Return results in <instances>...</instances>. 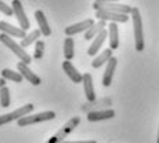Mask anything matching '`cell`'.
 I'll use <instances>...</instances> for the list:
<instances>
[{"label":"cell","mask_w":159,"mask_h":143,"mask_svg":"<svg viewBox=\"0 0 159 143\" xmlns=\"http://www.w3.org/2000/svg\"><path fill=\"white\" fill-rule=\"evenodd\" d=\"M131 21H133V30H134V45L136 50L141 53L145 48L144 43V32H143V19H141V14L140 10L137 7L131 8Z\"/></svg>","instance_id":"1"},{"label":"cell","mask_w":159,"mask_h":143,"mask_svg":"<svg viewBox=\"0 0 159 143\" xmlns=\"http://www.w3.org/2000/svg\"><path fill=\"white\" fill-rule=\"evenodd\" d=\"M0 43L4 44L7 48H10L11 51L20 58L21 62L26 63V65H29L30 62H32V57L29 55V54L25 53V50H24V47L21 44L15 43L14 39H11V36L6 35V33H0Z\"/></svg>","instance_id":"2"},{"label":"cell","mask_w":159,"mask_h":143,"mask_svg":"<svg viewBox=\"0 0 159 143\" xmlns=\"http://www.w3.org/2000/svg\"><path fill=\"white\" fill-rule=\"evenodd\" d=\"M56 118V113L54 111H43V113H38V114H28L25 117L18 120V127H26L30 124H38V123H43V121H50Z\"/></svg>","instance_id":"3"},{"label":"cell","mask_w":159,"mask_h":143,"mask_svg":"<svg viewBox=\"0 0 159 143\" xmlns=\"http://www.w3.org/2000/svg\"><path fill=\"white\" fill-rule=\"evenodd\" d=\"M32 110H33V105L32 103H28V105L21 106L20 109L11 111V113L0 116V127L6 125V124L11 123V121H15V120L18 121L20 118H22V117H25V116H28L29 113H32Z\"/></svg>","instance_id":"4"},{"label":"cell","mask_w":159,"mask_h":143,"mask_svg":"<svg viewBox=\"0 0 159 143\" xmlns=\"http://www.w3.org/2000/svg\"><path fill=\"white\" fill-rule=\"evenodd\" d=\"M80 124V118L79 117H73V118H71V120L68 121V123L65 124V125L62 127L58 132L56 133V135H53L51 136L48 141H50L51 143H62L64 141H65V138L69 135V133L72 132L73 129L76 128V127Z\"/></svg>","instance_id":"5"},{"label":"cell","mask_w":159,"mask_h":143,"mask_svg":"<svg viewBox=\"0 0 159 143\" xmlns=\"http://www.w3.org/2000/svg\"><path fill=\"white\" fill-rule=\"evenodd\" d=\"M93 7H94L96 11L104 10V11H111V13L126 14V15H129L131 13V8H133L127 4H118V3H100V2H94Z\"/></svg>","instance_id":"6"},{"label":"cell","mask_w":159,"mask_h":143,"mask_svg":"<svg viewBox=\"0 0 159 143\" xmlns=\"http://www.w3.org/2000/svg\"><path fill=\"white\" fill-rule=\"evenodd\" d=\"M11 7H13V11H14V15L17 17L18 22H20V26L22 29H29L30 28V22L29 19L26 18L25 15V11H24V7H22V3L21 0H13L11 3Z\"/></svg>","instance_id":"7"},{"label":"cell","mask_w":159,"mask_h":143,"mask_svg":"<svg viewBox=\"0 0 159 143\" xmlns=\"http://www.w3.org/2000/svg\"><path fill=\"white\" fill-rule=\"evenodd\" d=\"M96 17L101 21H109V22H127L129 21V15L126 14H118V13H111V11H104V10H100V11H96Z\"/></svg>","instance_id":"8"},{"label":"cell","mask_w":159,"mask_h":143,"mask_svg":"<svg viewBox=\"0 0 159 143\" xmlns=\"http://www.w3.org/2000/svg\"><path fill=\"white\" fill-rule=\"evenodd\" d=\"M93 25H94V21L91 19V18H89V19H84V21H82V22L73 23V25L65 28V35L73 36V35H78V33H82V32H87Z\"/></svg>","instance_id":"9"},{"label":"cell","mask_w":159,"mask_h":143,"mask_svg":"<svg viewBox=\"0 0 159 143\" xmlns=\"http://www.w3.org/2000/svg\"><path fill=\"white\" fill-rule=\"evenodd\" d=\"M107 37H108V30L104 29L100 35H97L96 37L93 39V43L90 44V47H89V50H87V55L96 57L97 54H98V51L101 50V47H102V44H104V41H105Z\"/></svg>","instance_id":"10"},{"label":"cell","mask_w":159,"mask_h":143,"mask_svg":"<svg viewBox=\"0 0 159 143\" xmlns=\"http://www.w3.org/2000/svg\"><path fill=\"white\" fill-rule=\"evenodd\" d=\"M17 69H18V72L21 73V76H22L24 78H26V80H28L29 83L32 84V86H39V84L42 83L40 77H39V76H36L35 73L30 70L26 63H24V62H18Z\"/></svg>","instance_id":"11"},{"label":"cell","mask_w":159,"mask_h":143,"mask_svg":"<svg viewBox=\"0 0 159 143\" xmlns=\"http://www.w3.org/2000/svg\"><path fill=\"white\" fill-rule=\"evenodd\" d=\"M0 32L6 33V35H8V36H14V37H18V39H24L26 36L25 29L10 25V23L6 22V21H0Z\"/></svg>","instance_id":"12"},{"label":"cell","mask_w":159,"mask_h":143,"mask_svg":"<svg viewBox=\"0 0 159 143\" xmlns=\"http://www.w3.org/2000/svg\"><path fill=\"white\" fill-rule=\"evenodd\" d=\"M62 69H64V72H65V74L71 78V81H73V83L79 84V83L83 81V74H80V72H79L78 69L72 65L71 61H66V59L64 61L62 62Z\"/></svg>","instance_id":"13"},{"label":"cell","mask_w":159,"mask_h":143,"mask_svg":"<svg viewBox=\"0 0 159 143\" xmlns=\"http://www.w3.org/2000/svg\"><path fill=\"white\" fill-rule=\"evenodd\" d=\"M114 117H115V111L112 109H108V110H96V111H90L87 114V121L96 123V121L111 120Z\"/></svg>","instance_id":"14"},{"label":"cell","mask_w":159,"mask_h":143,"mask_svg":"<svg viewBox=\"0 0 159 143\" xmlns=\"http://www.w3.org/2000/svg\"><path fill=\"white\" fill-rule=\"evenodd\" d=\"M116 65H118V59H116L115 57H112L111 59L108 61V63H107L105 72H104V76H102V84L105 87L111 86L112 77H114V73H115V69H116Z\"/></svg>","instance_id":"15"},{"label":"cell","mask_w":159,"mask_h":143,"mask_svg":"<svg viewBox=\"0 0 159 143\" xmlns=\"http://www.w3.org/2000/svg\"><path fill=\"white\" fill-rule=\"evenodd\" d=\"M83 87H84V95L89 102H94L96 100V94H94V87H93V77L90 73H84L83 74Z\"/></svg>","instance_id":"16"},{"label":"cell","mask_w":159,"mask_h":143,"mask_svg":"<svg viewBox=\"0 0 159 143\" xmlns=\"http://www.w3.org/2000/svg\"><path fill=\"white\" fill-rule=\"evenodd\" d=\"M35 18H36V22L39 25V30L42 32L43 36H51V29L48 26V22L46 19V15L42 10H36L35 11Z\"/></svg>","instance_id":"17"},{"label":"cell","mask_w":159,"mask_h":143,"mask_svg":"<svg viewBox=\"0 0 159 143\" xmlns=\"http://www.w3.org/2000/svg\"><path fill=\"white\" fill-rule=\"evenodd\" d=\"M107 30H108V37H109V48L116 50L119 47V29L116 22H109Z\"/></svg>","instance_id":"18"},{"label":"cell","mask_w":159,"mask_h":143,"mask_svg":"<svg viewBox=\"0 0 159 143\" xmlns=\"http://www.w3.org/2000/svg\"><path fill=\"white\" fill-rule=\"evenodd\" d=\"M105 28H107V21L98 19V22L94 23V25L84 33V39H86V40H91V39H94L97 35H100Z\"/></svg>","instance_id":"19"},{"label":"cell","mask_w":159,"mask_h":143,"mask_svg":"<svg viewBox=\"0 0 159 143\" xmlns=\"http://www.w3.org/2000/svg\"><path fill=\"white\" fill-rule=\"evenodd\" d=\"M111 58H112V50H111V48L104 50L98 57L94 58V61L91 62V66H93L94 69H98V68H101L104 63H108V61L111 59Z\"/></svg>","instance_id":"20"},{"label":"cell","mask_w":159,"mask_h":143,"mask_svg":"<svg viewBox=\"0 0 159 143\" xmlns=\"http://www.w3.org/2000/svg\"><path fill=\"white\" fill-rule=\"evenodd\" d=\"M64 55L66 61H71L75 57V43L71 36H66L65 41H64Z\"/></svg>","instance_id":"21"},{"label":"cell","mask_w":159,"mask_h":143,"mask_svg":"<svg viewBox=\"0 0 159 143\" xmlns=\"http://www.w3.org/2000/svg\"><path fill=\"white\" fill-rule=\"evenodd\" d=\"M40 35H42V32H40L39 29L32 30V32H30L29 35H26L25 37L22 39V41H21V45H22L24 48H25V47H29V45L32 44V43H36V41L39 40Z\"/></svg>","instance_id":"22"},{"label":"cell","mask_w":159,"mask_h":143,"mask_svg":"<svg viewBox=\"0 0 159 143\" xmlns=\"http://www.w3.org/2000/svg\"><path fill=\"white\" fill-rule=\"evenodd\" d=\"M2 77L6 78V80H11L14 83H21L24 80V77L21 76L20 72H14L11 69H3L2 70Z\"/></svg>","instance_id":"23"},{"label":"cell","mask_w":159,"mask_h":143,"mask_svg":"<svg viewBox=\"0 0 159 143\" xmlns=\"http://www.w3.org/2000/svg\"><path fill=\"white\" fill-rule=\"evenodd\" d=\"M10 102V90L4 86L3 88H0V105H2V107H8Z\"/></svg>","instance_id":"24"},{"label":"cell","mask_w":159,"mask_h":143,"mask_svg":"<svg viewBox=\"0 0 159 143\" xmlns=\"http://www.w3.org/2000/svg\"><path fill=\"white\" fill-rule=\"evenodd\" d=\"M43 53H44V43L42 40H38L35 45V55H33V58L35 59H42L43 58Z\"/></svg>","instance_id":"25"},{"label":"cell","mask_w":159,"mask_h":143,"mask_svg":"<svg viewBox=\"0 0 159 143\" xmlns=\"http://www.w3.org/2000/svg\"><path fill=\"white\" fill-rule=\"evenodd\" d=\"M0 11H2V13L4 14V15H8V17L14 14L13 7H10V6H7L4 2H2V0H0Z\"/></svg>","instance_id":"26"},{"label":"cell","mask_w":159,"mask_h":143,"mask_svg":"<svg viewBox=\"0 0 159 143\" xmlns=\"http://www.w3.org/2000/svg\"><path fill=\"white\" fill-rule=\"evenodd\" d=\"M62 143H97L96 141H84V142H68V141H64Z\"/></svg>","instance_id":"27"},{"label":"cell","mask_w":159,"mask_h":143,"mask_svg":"<svg viewBox=\"0 0 159 143\" xmlns=\"http://www.w3.org/2000/svg\"><path fill=\"white\" fill-rule=\"evenodd\" d=\"M96 2H100V3H116L119 0H96Z\"/></svg>","instance_id":"28"},{"label":"cell","mask_w":159,"mask_h":143,"mask_svg":"<svg viewBox=\"0 0 159 143\" xmlns=\"http://www.w3.org/2000/svg\"><path fill=\"white\" fill-rule=\"evenodd\" d=\"M6 86V78H0V88H3V87H4Z\"/></svg>","instance_id":"29"},{"label":"cell","mask_w":159,"mask_h":143,"mask_svg":"<svg viewBox=\"0 0 159 143\" xmlns=\"http://www.w3.org/2000/svg\"><path fill=\"white\" fill-rule=\"evenodd\" d=\"M157 142L159 143V131H158V138H157Z\"/></svg>","instance_id":"30"},{"label":"cell","mask_w":159,"mask_h":143,"mask_svg":"<svg viewBox=\"0 0 159 143\" xmlns=\"http://www.w3.org/2000/svg\"><path fill=\"white\" fill-rule=\"evenodd\" d=\"M46 143H51V142H50V141H47V142H46Z\"/></svg>","instance_id":"31"}]
</instances>
